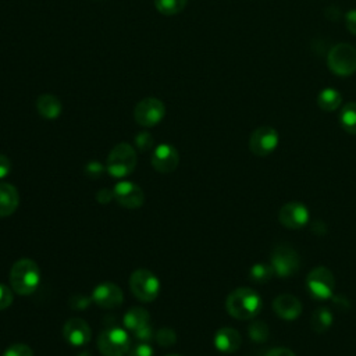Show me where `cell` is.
Here are the masks:
<instances>
[{"mask_svg":"<svg viewBox=\"0 0 356 356\" xmlns=\"http://www.w3.org/2000/svg\"><path fill=\"white\" fill-rule=\"evenodd\" d=\"M85 170H86V174H88V175L97 178V177L103 172L104 167H103L99 161H90V163L86 165Z\"/></svg>","mask_w":356,"mask_h":356,"instance_id":"obj_35","label":"cell"},{"mask_svg":"<svg viewBox=\"0 0 356 356\" xmlns=\"http://www.w3.org/2000/svg\"><path fill=\"white\" fill-rule=\"evenodd\" d=\"M78 356H92L89 352H82L81 355H78Z\"/></svg>","mask_w":356,"mask_h":356,"instance_id":"obj_39","label":"cell"},{"mask_svg":"<svg viewBox=\"0 0 356 356\" xmlns=\"http://www.w3.org/2000/svg\"><path fill=\"white\" fill-rule=\"evenodd\" d=\"M92 300L103 309H113L121 306L124 300V293L118 285L106 281L97 284L92 291Z\"/></svg>","mask_w":356,"mask_h":356,"instance_id":"obj_12","label":"cell"},{"mask_svg":"<svg viewBox=\"0 0 356 356\" xmlns=\"http://www.w3.org/2000/svg\"><path fill=\"white\" fill-rule=\"evenodd\" d=\"M40 282V268L32 259L17 260L10 271V284L14 292L26 296L36 291Z\"/></svg>","mask_w":356,"mask_h":356,"instance_id":"obj_2","label":"cell"},{"mask_svg":"<svg viewBox=\"0 0 356 356\" xmlns=\"http://www.w3.org/2000/svg\"><path fill=\"white\" fill-rule=\"evenodd\" d=\"M136 165V152L129 143H118L108 153L106 161L107 172L114 178H124L129 175Z\"/></svg>","mask_w":356,"mask_h":356,"instance_id":"obj_3","label":"cell"},{"mask_svg":"<svg viewBox=\"0 0 356 356\" xmlns=\"http://www.w3.org/2000/svg\"><path fill=\"white\" fill-rule=\"evenodd\" d=\"M309 220V209L300 202H288L278 210V221L288 229H300Z\"/></svg>","mask_w":356,"mask_h":356,"instance_id":"obj_11","label":"cell"},{"mask_svg":"<svg viewBox=\"0 0 356 356\" xmlns=\"http://www.w3.org/2000/svg\"><path fill=\"white\" fill-rule=\"evenodd\" d=\"M165 115V106L157 97H145L142 99L134 110L135 121L145 127L150 128L157 125Z\"/></svg>","mask_w":356,"mask_h":356,"instance_id":"obj_9","label":"cell"},{"mask_svg":"<svg viewBox=\"0 0 356 356\" xmlns=\"http://www.w3.org/2000/svg\"><path fill=\"white\" fill-rule=\"evenodd\" d=\"M150 163L157 172H161V174L172 172L179 163L178 150L172 145L161 143L153 150Z\"/></svg>","mask_w":356,"mask_h":356,"instance_id":"obj_14","label":"cell"},{"mask_svg":"<svg viewBox=\"0 0 356 356\" xmlns=\"http://www.w3.org/2000/svg\"><path fill=\"white\" fill-rule=\"evenodd\" d=\"M280 142L278 132L268 125H263L256 128L249 139V149L254 156L264 157L271 154Z\"/></svg>","mask_w":356,"mask_h":356,"instance_id":"obj_10","label":"cell"},{"mask_svg":"<svg viewBox=\"0 0 356 356\" xmlns=\"http://www.w3.org/2000/svg\"><path fill=\"white\" fill-rule=\"evenodd\" d=\"M330 70L341 76L350 75L356 71V49L349 43L335 44L327 57Z\"/></svg>","mask_w":356,"mask_h":356,"instance_id":"obj_7","label":"cell"},{"mask_svg":"<svg viewBox=\"0 0 356 356\" xmlns=\"http://www.w3.org/2000/svg\"><path fill=\"white\" fill-rule=\"evenodd\" d=\"M306 286L310 295L318 300L330 299L335 289V278L330 268L318 266L306 277Z\"/></svg>","mask_w":356,"mask_h":356,"instance_id":"obj_8","label":"cell"},{"mask_svg":"<svg viewBox=\"0 0 356 356\" xmlns=\"http://www.w3.org/2000/svg\"><path fill=\"white\" fill-rule=\"evenodd\" d=\"M114 199L125 209H138L143 204L145 195L139 185L131 181H121L113 188Z\"/></svg>","mask_w":356,"mask_h":356,"instance_id":"obj_13","label":"cell"},{"mask_svg":"<svg viewBox=\"0 0 356 356\" xmlns=\"http://www.w3.org/2000/svg\"><path fill=\"white\" fill-rule=\"evenodd\" d=\"M19 203L18 191L7 182H0V218L11 216Z\"/></svg>","mask_w":356,"mask_h":356,"instance_id":"obj_18","label":"cell"},{"mask_svg":"<svg viewBox=\"0 0 356 356\" xmlns=\"http://www.w3.org/2000/svg\"><path fill=\"white\" fill-rule=\"evenodd\" d=\"M156 341L161 346H171L177 341V334H175V331L172 328L164 327V328H160L156 332Z\"/></svg>","mask_w":356,"mask_h":356,"instance_id":"obj_27","label":"cell"},{"mask_svg":"<svg viewBox=\"0 0 356 356\" xmlns=\"http://www.w3.org/2000/svg\"><path fill=\"white\" fill-rule=\"evenodd\" d=\"M128 356H153V348L149 342H138L132 349H129Z\"/></svg>","mask_w":356,"mask_h":356,"instance_id":"obj_31","label":"cell"},{"mask_svg":"<svg viewBox=\"0 0 356 356\" xmlns=\"http://www.w3.org/2000/svg\"><path fill=\"white\" fill-rule=\"evenodd\" d=\"M153 335H154V331L149 323L143 324L142 327H139L138 330L134 331V337L138 342H149V341H152Z\"/></svg>","mask_w":356,"mask_h":356,"instance_id":"obj_30","label":"cell"},{"mask_svg":"<svg viewBox=\"0 0 356 356\" xmlns=\"http://www.w3.org/2000/svg\"><path fill=\"white\" fill-rule=\"evenodd\" d=\"M341 127L352 135H356V102L346 103L339 113Z\"/></svg>","mask_w":356,"mask_h":356,"instance_id":"obj_23","label":"cell"},{"mask_svg":"<svg viewBox=\"0 0 356 356\" xmlns=\"http://www.w3.org/2000/svg\"><path fill=\"white\" fill-rule=\"evenodd\" d=\"M188 0H153L156 10L163 15H177L179 14Z\"/></svg>","mask_w":356,"mask_h":356,"instance_id":"obj_25","label":"cell"},{"mask_svg":"<svg viewBox=\"0 0 356 356\" xmlns=\"http://www.w3.org/2000/svg\"><path fill=\"white\" fill-rule=\"evenodd\" d=\"M111 197H114L113 195V191H108V189H102L99 193H97V200L100 203H108L111 200Z\"/></svg>","mask_w":356,"mask_h":356,"instance_id":"obj_38","label":"cell"},{"mask_svg":"<svg viewBox=\"0 0 356 356\" xmlns=\"http://www.w3.org/2000/svg\"><path fill=\"white\" fill-rule=\"evenodd\" d=\"M129 286L135 298L142 302H152L160 293L159 278L146 268L135 270L129 277Z\"/></svg>","mask_w":356,"mask_h":356,"instance_id":"obj_6","label":"cell"},{"mask_svg":"<svg viewBox=\"0 0 356 356\" xmlns=\"http://www.w3.org/2000/svg\"><path fill=\"white\" fill-rule=\"evenodd\" d=\"M266 356H295V353L288 348H273L266 353Z\"/></svg>","mask_w":356,"mask_h":356,"instance_id":"obj_37","label":"cell"},{"mask_svg":"<svg viewBox=\"0 0 356 356\" xmlns=\"http://www.w3.org/2000/svg\"><path fill=\"white\" fill-rule=\"evenodd\" d=\"M11 171V163L7 156L0 154V178H4L10 174Z\"/></svg>","mask_w":356,"mask_h":356,"instance_id":"obj_36","label":"cell"},{"mask_svg":"<svg viewBox=\"0 0 356 356\" xmlns=\"http://www.w3.org/2000/svg\"><path fill=\"white\" fill-rule=\"evenodd\" d=\"M318 107L324 111H334L337 110L342 103L341 93L334 88H325L323 89L317 96Z\"/></svg>","mask_w":356,"mask_h":356,"instance_id":"obj_22","label":"cell"},{"mask_svg":"<svg viewBox=\"0 0 356 356\" xmlns=\"http://www.w3.org/2000/svg\"><path fill=\"white\" fill-rule=\"evenodd\" d=\"M135 145H136V147L140 152H146V150H149L153 146V136L149 132H146V131L139 132L135 136Z\"/></svg>","mask_w":356,"mask_h":356,"instance_id":"obj_29","label":"cell"},{"mask_svg":"<svg viewBox=\"0 0 356 356\" xmlns=\"http://www.w3.org/2000/svg\"><path fill=\"white\" fill-rule=\"evenodd\" d=\"M273 310L282 320L292 321L300 316L302 303L292 293H281L273 300Z\"/></svg>","mask_w":356,"mask_h":356,"instance_id":"obj_16","label":"cell"},{"mask_svg":"<svg viewBox=\"0 0 356 356\" xmlns=\"http://www.w3.org/2000/svg\"><path fill=\"white\" fill-rule=\"evenodd\" d=\"M249 338L253 341V342H257V343H261V342H266L270 337V330H268V325L264 323V321H260V320H256L253 321L250 325H249Z\"/></svg>","mask_w":356,"mask_h":356,"instance_id":"obj_26","label":"cell"},{"mask_svg":"<svg viewBox=\"0 0 356 356\" xmlns=\"http://www.w3.org/2000/svg\"><path fill=\"white\" fill-rule=\"evenodd\" d=\"M270 264L274 270V274L282 278L292 277L298 273L300 267V257L298 252L286 243H280L274 248L270 257Z\"/></svg>","mask_w":356,"mask_h":356,"instance_id":"obj_5","label":"cell"},{"mask_svg":"<svg viewBox=\"0 0 356 356\" xmlns=\"http://www.w3.org/2000/svg\"><path fill=\"white\" fill-rule=\"evenodd\" d=\"M3 356H33V352L28 345L14 343L6 349Z\"/></svg>","mask_w":356,"mask_h":356,"instance_id":"obj_28","label":"cell"},{"mask_svg":"<svg viewBox=\"0 0 356 356\" xmlns=\"http://www.w3.org/2000/svg\"><path fill=\"white\" fill-rule=\"evenodd\" d=\"M334 323V317H332V313L328 307H317L313 314H312V318H310V325H312V330L317 334H323L325 331L330 330V327Z\"/></svg>","mask_w":356,"mask_h":356,"instance_id":"obj_21","label":"cell"},{"mask_svg":"<svg viewBox=\"0 0 356 356\" xmlns=\"http://www.w3.org/2000/svg\"><path fill=\"white\" fill-rule=\"evenodd\" d=\"M261 298L252 288H236L225 300L227 312L238 320H249L256 317L261 310Z\"/></svg>","mask_w":356,"mask_h":356,"instance_id":"obj_1","label":"cell"},{"mask_svg":"<svg viewBox=\"0 0 356 356\" xmlns=\"http://www.w3.org/2000/svg\"><path fill=\"white\" fill-rule=\"evenodd\" d=\"M167 356H181V355H167Z\"/></svg>","mask_w":356,"mask_h":356,"instance_id":"obj_40","label":"cell"},{"mask_svg":"<svg viewBox=\"0 0 356 356\" xmlns=\"http://www.w3.org/2000/svg\"><path fill=\"white\" fill-rule=\"evenodd\" d=\"M63 335L65 341L72 346H83L92 338V331L89 324L78 317H72L67 320L63 327Z\"/></svg>","mask_w":356,"mask_h":356,"instance_id":"obj_15","label":"cell"},{"mask_svg":"<svg viewBox=\"0 0 356 356\" xmlns=\"http://www.w3.org/2000/svg\"><path fill=\"white\" fill-rule=\"evenodd\" d=\"M149 312L143 307H139V306H135V307H131L125 314H124V318H122V323H124V327L128 330V331H135L138 330L139 327H142L143 324H147L149 323Z\"/></svg>","mask_w":356,"mask_h":356,"instance_id":"obj_20","label":"cell"},{"mask_svg":"<svg viewBox=\"0 0 356 356\" xmlns=\"http://www.w3.org/2000/svg\"><path fill=\"white\" fill-rule=\"evenodd\" d=\"M345 25L350 33L356 35V8L349 10L345 14Z\"/></svg>","mask_w":356,"mask_h":356,"instance_id":"obj_34","label":"cell"},{"mask_svg":"<svg viewBox=\"0 0 356 356\" xmlns=\"http://www.w3.org/2000/svg\"><path fill=\"white\" fill-rule=\"evenodd\" d=\"M242 343L241 334L232 327H222L214 335V346L222 353H234Z\"/></svg>","mask_w":356,"mask_h":356,"instance_id":"obj_17","label":"cell"},{"mask_svg":"<svg viewBox=\"0 0 356 356\" xmlns=\"http://www.w3.org/2000/svg\"><path fill=\"white\" fill-rule=\"evenodd\" d=\"M92 302V298H88L85 295H74L71 299H70V305L72 309L75 310H82V309H86Z\"/></svg>","mask_w":356,"mask_h":356,"instance_id":"obj_33","label":"cell"},{"mask_svg":"<svg viewBox=\"0 0 356 356\" xmlns=\"http://www.w3.org/2000/svg\"><path fill=\"white\" fill-rule=\"evenodd\" d=\"M273 275L275 274L271 264L266 263H256L249 270V278L256 284H266L273 278Z\"/></svg>","mask_w":356,"mask_h":356,"instance_id":"obj_24","label":"cell"},{"mask_svg":"<svg viewBox=\"0 0 356 356\" xmlns=\"http://www.w3.org/2000/svg\"><path fill=\"white\" fill-rule=\"evenodd\" d=\"M36 110L43 118L56 120L63 111V104L57 96L44 93L36 99Z\"/></svg>","mask_w":356,"mask_h":356,"instance_id":"obj_19","label":"cell"},{"mask_svg":"<svg viewBox=\"0 0 356 356\" xmlns=\"http://www.w3.org/2000/svg\"><path fill=\"white\" fill-rule=\"evenodd\" d=\"M97 348L103 356H125L129 352L131 339L124 328L108 327L100 332Z\"/></svg>","mask_w":356,"mask_h":356,"instance_id":"obj_4","label":"cell"},{"mask_svg":"<svg viewBox=\"0 0 356 356\" xmlns=\"http://www.w3.org/2000/svg\"><path fill=\"white\" fill-rule=\"evenodd\" d=\"M13 291L0 282V310L7 309L13 303Z\"/></svg>","mask_w":356,"mask_h":356,"instance_id":"obj_32","label":"cell"}]
</instances>
